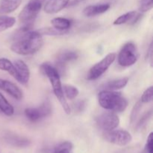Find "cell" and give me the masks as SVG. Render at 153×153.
Returning <instances> with one entry per match:
<instances>
[{"label": "cell", "instance_id": "1", "mask_svg": "<svg viewBox=\"0 0 153 153\" xmlns=\"http://www.w3.org/2000/svg\"><path fill=\"white\" fill-rule=\"evenodd\" d=\"M10 50L21 55H30L40 50L43 44L42 34L37 31H24L19 28L14 36Z\"/></svg>", "mask_w": 153, "mask_h": 153}, {"label": "cell", "instance_id": "2", "mask_svg": "<svg viewBox=\"0 0 153 153\" xmlns=\"http://www.w3.org/2000/svg\"><path fill=\"white\" fill-rule=\"evenodd\" d=\"M40 70L41 73L44 76H46L50 82L54 94H55V97H57L59 102L61 103L65 113L67 114H70L71 109H70V105H69L68 102H67V100L64 97L62 89V85H61V76L57 71L56 68L49 63H43L40 65Z\"/></svg>", "mask_w": 153, "mask_h": 153}, {"label": "cell", "instance_id": "3", "mask_svg": "<svg viewBox=\"0 0 153 153\" xmlns=\"http://www.w3.org/2000/svg\"><path fill=\"white\" fill-rule=\"evenodd\" d=\"M99 104L103 108L114 112H123L128 106V101L115 91H102L98 94Z\"/></svg>", "mask_w": 153, "mask_h": 153}, {"label": "cell", "instance_id": "4", "mask_svg": "<svg viewBox=\"0 0 153 153\" xmlns=\"http://www.w3.org/2000/svg\"><path fill=\"white\" fill-rule=\"evenodd\" d=\"M42 0H30L19 14L20 29L30 31L42 7Z\"/></svg>", "mask_w": 153, "mask_h": 153}, {"label": "cell", "instance_id": "5", "mask_svg": "<svg viewBox=\"0 0 153 153\" xmlns=\"http://www.w3.org/2000/svg\"><path fill=\"white\" fill-rule=\"evenodd\" d=\"M118 64L122 67H128L134 65L139 58L136 45L132 42L126 43L122 47L118 55Z\"/></svg>", "mask_w": 153, "mask_h": 153}, {"label": "cell", "instance_id": "6", "mask_svg": "<svg viewBox=\"0 0 153 153\" xmlns=\"http://www.w3.org/2000/svg\"><path fill=\"white\" fill-rule=\"evenodd\" d=\"M116 54L109 53L100 62L97 63L90 69L87 76V79L90 81H94L98 79L100 76H102L110 67V66L114 62L116 59Z\"/></svg>", "mask_w": 153, "mask_h": 153}, {"label": "cell", "instance_id": "7", "mask_svg": "<svg viewBox=\"0 0 153 153\" xmlns=\"http://www.w3.org/2000/svg\"><path fill=\"white\" fill-rule=\"evenodd\" d=\"M97 126L104 131H110L117 128L120 118L114 112H104L96 119Z\"/></svg>", "mask_w": 153, "mask_h": 153}, {"label": "cell", "instance_id": "8", "mask_svg": "<svg viewBox=\"0 0 153 153\" xmlns=\"http://www.w3.org/2000/svg\"><path fill=\"white\" fill-rule=\"evenodd\" d=\"M104 138L109 143L118 146H126L132 140V136L128 131L126 130H112L110 131H105L104 134Z\"/></svg>", "mask_w": 153, "mask_h": 153}, {"label": "cell", "instance_id": "9", "mask_svg": "<svg viewBox=\"0 0 153 153\" xmlns=\"http://www.w3.org/2000/svg\"><path fill=\"white\" fill-rule=\"evenodd\" d=\"M26 117L31 122H37L52 114V105L49 101H45L39 108H27L25 110Z\"/></svg>", "mask_w": 153, "mask_h": 153}, {"label": "cell", "instance_id": "10", "mask_svg": "<svg viewBox=\"0 0 153 153\" xmlns=\"http://www.w3.org/2000/svg\"><path fill=\"white\" fill-rule=\"evenodd\" d=\"M78 58H79V54L75 51L65 50L58 54L56 58V67H55L56 68L57 71L58 72L60 76L64 73L67 63L75 61Z\"/></svg>", "mask_w": 153, "mask_h": 153}, {"label": "cell", "instance_id": "11", "mask_svg": "<svg viewBox=\"0 0 153 153\" xmlns=\"http://www.w3.org/2000/svg\"><path fill=\"white\" fill-rule=\"evenodd\" d=\"M0 89L5 91L9 95L17 100H22L23 97L22 91L19 89V87L10 81L0 79Z\"/></svg>", "mask_w": 153, "mask_h": 153}, {"label": "cell", "instance_id": "12", "mask_svg": "<svg viewBox=\"0 0 153 153\" xmlns=\"http://www.w3.org/2000/svg\"><path fill=\"white\" fill-rule=\"evenodd\" d=\"M13 65L19 76V83L27 85L30 79V70L27 64L22 60H17L14 61Z\"/></svg>", "mask_w": 153, "mask_h": 153}, {"label": "cell", "instance_id": "13", "mask_svg": "<svg viewBox=\"0 0 153 153\" xmlns=\"http://www.w3.org/2000/svg\"><path fill=\"white\" fill-rule=\"evenodd\" d=\"M70 0H48L44 5V11L49 14H53L68 5Z\"/></svg>", "mask_w": 153, "mask_h": 153}, {"label": "cell", "instance_id": "14", "mask_svg": "<svg viewBox=\"0 0 153 153\" xmlns=\"http://www.w3.org/2000/svg\"><path fill=\"white\" fill-rule=\"evenodd\" d=\"M109 8H110V4L108 3L91 4L85 7L83 10V14L88 17H91V16L102 14L107 11Z\"/></svg>", "mask_w": 153, "mask_h": 153}, {"label": "cell", "instance_id": "15", "mask_svg": "<svg viewBox=\"0 0 153 153\" xmlns=\"http://www.w3.org/2000/svg\"><path fill=\"white\" fill-rule=\"evenodd\" d=\"M22 0H0V15L7 14L16 10Z\"/></svg>", "mask_w": 153, "mask_h": 153}, {"label": "cell", "instance_id": "16", "mask_svg": "<svg viewBox=\"0 0 153 153\" xmlns=\"http://www.w3.org/2000/svg\"><path fill=\"white\" fill-rule=\"evenodd\" d=\"M128 82V78H121V79H115L111 82H107L100 87V88L105 91H117L125 88Z\"/></svg>", "mask_w": 153, "mask_h": 153}, {"label": "cell", "instance_id": "17", "mask_svg": "<svg viewBox=\"0 0 153 153\" xmlns=\"http://www.w3.org/2000/svg\"><path fill=\"white\" fill-rule=\"evenodd\" d=\"M0 70L7 72L16 81L19 82V76H18L17 72L16 70V68H15L13 63L10 61H9L8 59L4 58H0Z\"/></svg>", "mask_w": 153, "mask_h": 153}, {"label": "cell", "instance_id": "18", "mask_svg": "<svg viewBox=\"0 0 153 153\" xmlns=\"http://www.w3.org/2000/svg\"><path fill=\"white\" fill-rule=\"evenodd\" d=\"M51 23L54 28L59 31H67L71 27L72 22L69 19L64 17H55L51 20Z\"/></svg>", "mask_w": 153, "mask_h": 153}, {"label": "cell", "instance_id": "19", "mask_svg": "<svg viewBox=\"0 0 153 153\" xmlns=\"http://www.w3.org/2000/svg\"><path fill=\"white\" fill-rule=\"evenodd\" d=\"M6 140L10 144L14 146H17V147H26V146H29V144L31 143L28 139L16 135H11V134L7 136Z\"/></svg>", "mask_w": 153, "mask_h": 153}, {"label": "cell", "instance_id": "20", "mask_svg": "<svg viewBox=\"0 0 153 153\" xmlns=\"http://www.w3.org/2000/svg\"><path fill=\"white\" fill-rule=\"evenodd\" d=\"M0 111L8 117L12 116L14 113L13 107L8 102V101L1 93H0Z\"/></svg>", "mask_w": 153, "mask_h": 153}, {"label": "cell", "instance_id": "21", "mask_svg": "<svg viewBox=\"0 0 153 153\" xmlns=\"http://www.w3.org/2000/svg\"><path fill=\"white\" fill-rule=\"evenodd\" d=\"M16 23V19L13 16L0 15V32L11 28Z\"/></svg>", "mask_w": 153, "mask_h": 153}, {"label": "cell", "instance_id": "22", "mask_svg": "<svg viewBox=\"0 0 153 153\" xmlns=\"http://www.w3.org/2000/svg\"><path fill=\"white\" fill-rule=\"evenodd\" d=\"M62 89L65 98L68 99L70 100H73L76 99V97H77V96L79 94L78 88L73 86V85H64V86H62Z\"/></svg>", "mask_w": 153, "mask_h": 153}, {"label": "cell", "instance_id": "23", "mask_svg": "<svg viewBox=\"0 0 153 153\" xmlns=\"http://www.w3.org/2000/svg\"><path fill=\"white\" fill-rule=\"evenodd\" d=\"M137 12L135 10H132V11L127 12V13H124V14L121 15L119 17L117 18L114 21L113 24L114 25H123V24L127 23L128 22H131L136 15Z\"/></svg>", "mask_w": 153, "mask_h": 153}, {"label": "cell", "instance_id": "24", "mask_svg": "<svg viewBox=\"0 0 153 153\" xmlns=\"http://www.w3.org/2000/svg\"><path fill=\"white\" fill-rule=\"evenodd\" d=\"M73 145L71 142L64 141L55 147L52 153H71Z\"/></svg>", "mask_w": 153, "mask_h": 153}, {"label": "cell", "instance_id": "25", "mask_svg": "<svg viewBox=\"0 0 153 153\" xmlns=\"http://www.w3.org/2000/svg\"><path fill=\"white\" fill-rule=\"evenodd\" d=\"M153 7V0H139L138 9L140 13H145Z\"/></svg>", "mask_w": 153, "mask_h": 153}, {"label": "cell", "instance_id": "26", "mask_svg": "<svg viewBox=\"0 0 153 153\" xmlns=\"http://www.w3.org/2000/svg\"><path fill=\"white\" fill-rule=\"evenodd\" d=\"M41 34H46V35H62V34H67V31H62L57 30L54 28H42L40 31H37Z\"/></svg>", "mask_w": 153, "mask_h": 153}, {"label": "cell", "instance_id": "27", "mask_svg": "<svg viewBox=\"0 0 153 153\" xmlns=\"http://www.w3.org/2000/svg\"><path fill=\"white\" fill-rule=\"evenodd\" d=\"M153 99V87L150 86L148 88L146 91L143 92V95H142L141 99H140V102L142 103H149L152 101Z\"/></svg>", "mask_w": 153, "mask_h": 153}, {"label": "cell", "instance_id": "28", "mask_svg": "<svg viewBox=\"0 0 153 153\" xmlns=\"http://www.w3.org/2000/svg\"><path fill=\"white\" fill-rule=\"evenodd\" d=\"M142 102H138L136 103L134 105V108H133L132 111H131V117H130V123L131 124L134 123V122L135 121L136 118H137V115H138L139 112H140V109H141L142 107Z\"/></svg>", "mask_w": 153, "mask_h": 153}, {"label": "cell", "instance_id": "29", "mask_svg": "<svg viewBox=\"0 0 153 153\" xmlns=\"http://www.w3.org/2000/svg\"><path fill=\"white\" fill-rule=\"evenodd\" d=\"M151 115H152V112L151 111H148L147 113H146L145 114H143V117H141V119H140V120H139V122L137 123L136 128H141V127L143 126L145 123H146V122L147 121V120L150 117Z\"/></svg>", "mask_w": 153, "mask_h": 153}, {"label": "cell", "instance_id": "30", "mask_svg": "<svg viewBox=\"0 0 153 153\" xmlns=\"http://www.w3.org/2000/svg\"><path fill=\"white\" fill-rule=\"evenodd\" d=\"M146 150L148 153H153V134L151 132L148 136L147 140H146Z\"/></svg>", "mask_w": 153, "mask_h": 153}, {"label": "cell", "instance_id": "31", "mask_svg": "<svg viewBox=\"0 0 153 153\" xmlns=\"http://www.w3.org/2000/svg\"><path fill=\"white\" fill-rule=\"evenodd\" d=\"M152 53H153V49H152V43H151L149 46V49L148 50L147 53V58H149V62L150 64L151 67H152Z\"/></svg>", "mask_w": 153, "mask_h": 153}, {"label": "cell", "instance_id": "32", "mask_svg": "<svg viewBox=\"0 0 153 153\" xmlns=\"http://www.w3.org/2000/svg\"><path fill=\"white\" fill-rule=\"evenodd\" d=\"M76 109L79 111H82L84 108L85 107V102L84 101H79L76 103Z\"/></svg>", "mask_w": 153, "mask_h": 153}, {"label": "cell", "instance_id": "33", "mask_svg": "<svg viewBox=\"0 0 153 153\" xmlns=\"http://www.w3.org/2000/svg\"><path fill=\"white\" fill-rule=\"evenodd\" d=\"M84 1V0H73V1H71V2L69 4V5L70 6H73V5H76V4H79V2H81V1Z\"/></svg>", "mask_w": 153, "mask_h": 153}]
</instances>
